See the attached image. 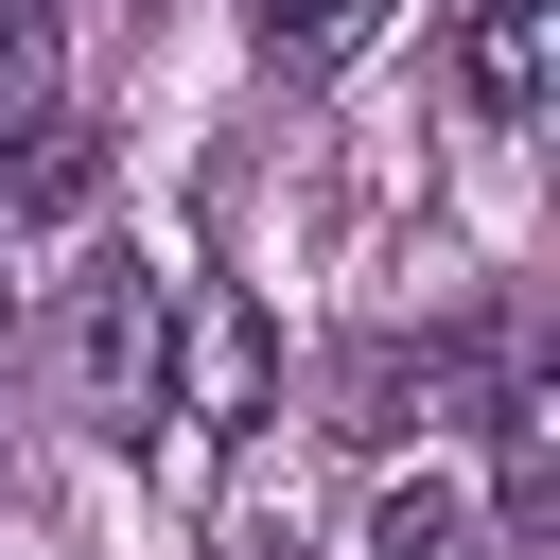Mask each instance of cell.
<instances>
[{
	"label": "cell",
	"mask_w": 560,
	"mask_h": 560,
	"mask_svg": "<svg viewBox=\"0 0 560 560\" xmlns=\"http://www.w3.org/2000/svg\"><path fill=\"white\" fill-rule=\"evenodd\" d=\"M18 35H35V18H18V0H0V70H18Z\"/></svg>",
	"instance_id": "obj_8"
},
{
	"label": "cell",
	"mask_w": 560,
	"mask_h": 560,
	"mask_svg": "<svg viewBox=\"0 0 560 560\" xmlns=\"http://www.w3.org/2000/svg\"><path fill=\"white\" fill-rule=\"evenodd\" d=\"M158 385H192V420H262L280 402V332H262V298H175V368Z\"/></svg>",
	"instance_id": "obj_2"
},
{
	"label": "cell",
	"mask_w": 560,
	"mask_h": 560,
	"mask_svg": "<svg viewBox=\"0 0 560 560\" xmlns=\"http://www.w3.org/2000/svg\"><path fill=\"white\" fill-rule=\"evenodd\" d=\"M455 385H472L455 350H402V332H385V350H350V368H332V438H368V455H385V438L455 420Z\"/></svg>",
	"instance_id": "obj_3"
},
{
	"label": "cell",
	"mask_w": 560,
	"mask_h": 560,
	"mask_svg": "<svg viewBox=\"0 0 560 560\" xmlns=\"http://www.w3.org/2000/svg\"><path fill=\"white\" fill-rule=\"evenodd\" d=\"M490 438H508V525H560V385L542 368L490 385Z\"/></svg>",
	"instance_id": "obj_4"
},
{
	"label": "cell",
	"mask_w": 560,
	"mask_h": 560,
	"mask_svg": "<svg viewBox=\"0 0 560 560\" xmlns=\"http://www.w3.org/2000/svg\"><path fill=\"white\" fill-rule=\"evenodd\" d=\"M542 18L560 0H472V122H525L542 105Z\"/></svg>",
	"instance_id": "obj_5"
},
{
	"label": "cell",
	"mask_w": 560,
	"mask_h": 560,
	"mask_svg": "<svg viewBox=\"0 0 560 560\" xmlns=\"http://www.w3.org/2000/svg\"><path fill=\"white\" fill-rule=\"evenodd\" d=\"M368 560H472V490H455V472H402V490L368 508Z\"/></svg>",
	"instance_id": "obj_7"
},
{
	"label": "cell",
	"mask_w": 560,
	"mask_h": 560,
	"mask_svg": "<svg viewBox=\"0 0 560 560\" xmlns=\"http://www.w3.org/2000/svg\"><path fill=\"white\" fill-rule=\"evenodd\" d=\"M402 0H245V35H262V70H350L368 35H385Z\"/></svg>",
	"instance_id": "obj_6"
},
{
	"label": "cell",
	"mask_w": 560,
	"mask_h": 560,
	"mask_svg": "<svg viewBox=\"0 0 560 560\" xmlns=\"http://www.w3.org/2000/svg\"><path fill=\"white\" fill-rule=\"evenodd\" d=\"M158 368H175V280H158V262H88V280H70V402H88L105 438H140V420L175 402Z\"/></svg>",
	"instance_id": "obj_1"
}]
</instances>
